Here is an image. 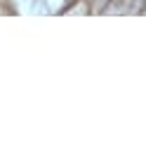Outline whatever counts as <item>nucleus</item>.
Segmentation results:
<instances>
[{"mask_svg":"<svg viewBox=\"0 0 146 148\" xmlns=\"http://www.w3.org/2000/svg\"><path fill=\"white\" fill-rule=\"evenodd\" d=\"M144 16H146V10H144Z\"/></svg>","mask_w":146,"mask_h":148,"instance_id":"nucleus-1","label":"nucleus"}]
</instances>
